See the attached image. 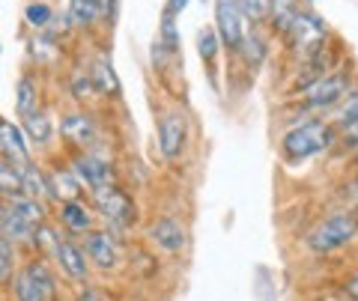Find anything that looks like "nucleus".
Returning <instances> with one entry per match:
<instances>
[{"mask_svg":"<svg viewBox=\"0 0 358 301\" xmlns=\"http://www.w3.org/2000/svg\"><path fill=\"white\" fill-rule=\"evenodd\" d=\"M355 233H358V218L352 212H334V215L320 221V224L308 233L305 242L313 254H331V251L343 248V244H350L355 239Z\"/></svg>","mask_w":358,"mask_h":301,"instance_id":"nucleus-1","label":"nucleus"},{"mask_svg":"<svg viewBox=\"0 0 358 301\" xmlns=\"http://www.w3.org/2000/svg\"><path fill=\"white\" fill-rule=\"evenodd\" d=\"M329 147H331V129L322 119L301 122L293 131H287V138H284V152L296 161L313 159V155L326 152Z\"/></svg>","mask_w":358,"mask_h":301,"instance_id":"nucleus-2","label":"nucleus"},{"mask_svg":"<svg viewBox=\"0 0 358 301\" xmlns=\"http://www.w3.org/2000/svg\"><path fill=\"white\" fill-rule=\"evenodd\" d=\"M13 286H15L18 301H48L51 293H54V277L48 272V265L33 260L15 274Z\"/></svg>","mask_w":358,"mask_h":301,"instance_id":"nucleus-3","label":"nucleus"},{"mask_svg":"<svg viewBox=\"0 0 358 301\" xmlns=\"http://www.w3.org/2000/svg\"><path fill=\"white\" fill-rule=\"evenodd\" d=\"M215 24H218V36L227 48H242L245 36V13L239 0H215Z\"/></svg>","mask_w":358,"mask_h":301,"instance_id":"nucleus-4","label":"nucleus"},{"mask_svg":"<svg viewBox=\"0 0 358 301\" xmlns=\"http://www.w3.org/2000/svg\"><path fill=\"white\" fill-rule=\"evenodd\" d=\"M93 203L99 209V215H102L105 221H110L114 227H126L129 221L134 218V206L131 200L117 191L114 185H105V188H96L93 191Z\"/></svg>","mask_w":358,"mask_h":301,"instance_id":"nucleus-5","label":"nucleus"},{"mask_svg":"<svg viewBox=\"0 0 358 301\" xmlns=\"http://www.w3.org/2000/svg\"><path fill=\"white\" fill-rule=\"evenodd\" d=\"M305 105L308 108H329L334 105L338 98L346 96V81L343 75H326V78H317L310 87H305Z\"/></svg>","mask_w":358,"mask_h":301,"instance_id":"nucleus-6","label":"nucleus"},{"mask_svg":"<svg viewBox=\"0 0 358 301\" xmlns=\"http://www.w3.org/2000/svg\"><path fill=\"white\" fill-rule=\"evenodd\" d=\"M185 143V119L182 114H164L159 122V149L164 159H176Z\"/></svg>","mask_w":358,"mask_h":301,"instance_id":"nucleus-7","label":"nucleus"},{"mask_svg":"<svg viewBox=\"0 0 358 301\" xmlns=\"http://www.w3.org/2000/svg\"><path fill=\"white\" fill-rule=\"evenodd\" d=\"M72 173L81 179L87 188H105L110 185V176H114V170L108 167V161L96 159V155H78V159L72 161Z\"/></svg>","mask_w":358,"mask_h":301,"instance_id":"nucleus-8","label":"nucleus"},{"mask_svg":"<svg viewBox=\"0 0 358 301\" xmlns=\"http://www.w3.org/2000/svg\"><path fill=\"white\" fill-rule=\"evenodd\" d=\"M322 24L313 15H296V21L289 24V30H287V36H289V42H293L296 48H301V51H313L322 42Z\"/></svg>","mask_w":358,"mask_h":301,"instance_id":"nucleus-9","label":"nucleus"},{"mask_svg":"<svg viewBox=\"0 0 358 301\" xmlns=\"http://www.w3.org/2000/svg\"><path fill=\"white\" fill-rule=\"evenodd\" d=\"M87 256L99 269H114L117 265V242L110 233H87Z\"/></svg>","mask_w":358,"mask_h":301,"instance_id":"nucleus-10","label":"nucleus"},{"mask_svg":"<svg viewBox=\"0 0 358 301\" xmlns=\"http://www.w3.org/2000/svg\"><path fill=\"white\" fill-rule=\"evenodd\" d=\"M150 236H152V242L159 244L162 251H167V254H176V251L185 248V230H182V224H179V221H173V218H159V221L152 224Z\"/></svg>","mask_w":358,"mask_h":301,"instance_id":"nucleus-11","label":"nucleus"},{"mask_svg":"<svg viewBox=\"0 0 358 301\" xmlns=\"http://www.w3.org/2000/svg\"><path fill=\"white\" fill-rule=\"evenodd\" d=\"M57 260H60V265H63V272L72 277V281H87V272H90V256L78 248L75 242H69V239H63L60 244H57Z\"/></svg>","mask_w":358,"mask_h":301,"instance_id":"nucleus-12","label":"nucleus"},{"mask_svg":"<svg viewBox=\"0 0 358 301\" xmlns=\"http://www.w3.org/2000/svg\"><path fill=\"white\" fill-rule=\"evenodd\" d=\"M0 143H3V159L13 164H27V143L21 138L18 126H13L9 119L0 122Z\"/></svg>","mask_w":358,"mask_h":301,"instance_id":"nucleus-13","label":"nucleus"},{"mask_svg":"<svg viewBox=\"0 0 358 301\" xmlns=\"http://www.w3.org/2000/svg\"><path fill=\"white\" fill-rule=\"evenodd\" d=\"M60 221H63V227L72 233H93V212H90V206H84L81 200L60 203Z\"/></svg>","mask_w":358,"mask_h":301,"instance_id":"nucleus-14","label":"nucleus"},{"mask_svg":"<svg viewBox=\"0 0 358 301\" xmlns=\"http://www.w3.org/2000/svg\"><path fill=\"white\" fill-rule=\"evenodd\" d=\"M0 224H3V239H18V242H30L36 244V227H30L24 218L18 215L13 206H3V215H0Z\"/></svg>","mask_w":358,"mask_h":301,"instance_id":"nucleus-15","label":"nucleus"},{"mask_svg":"<svg viewBox=\"0 0 358 301\" xmlns=\"http://www.w3.org/2000/svg\"><path fill=\"white\" fill-rule=\"evenodd\" d=\"M48 191L54 200H63V203H72L78 200V191H81V179L72 173V170H54L48 173Z\"/></svg>","mask_w":358,"mask_h":301,"instance_id":"nucleus-16","label":"nucleus"},{"mask_svg":"<svg viewBox=\"0 0 358 301\" xmlns=\"http://www.w3.org/2000/svg\"><path fill=\"white\" fill-rule=\"evenodd\" d=\"M60 135H63L66 140H72L75 147H87V143H93V138H96L93 119H90V117H81V114L66 117V119L60 122Z\"/></svg>","mask_w":358,"mask_h":301,"instance_id":"nucleus-17","label":"nucleus"},{"mask_svg":"<svg viewBox=\"0 0 358 301\" xmlns=\"http://www.w3.org/2000/svg\"><path fill=\"white\" fill-rule=\"evenodd\" d=\"M18 170H21V185H24V194H27V197L36 200V197H42V194H51V191H48V176H42L30 161L21 164Z\"/></svg>","mask_w":358,"mask_h":301,"instance_id":"nucleus-18","label":"nucleus"},{"mask_svg":"<svg viewBox=\"0 0 358 301\" xmlns=\"http://www.w3.org/2000/svg\"><path fill=\"white\" fill-rule=\"evenodd\" d=\"M90 75H93V87H96V90L110 93V96L120 93V81H117V75H114V69H110V63L105 57H99L93 63V72H90Z\"/></svg>","mask_w":358,"mask_h":301,"instance_id":"nucleus-19","label":"nucleus"},{"mask_svg":"<svg viewBox=\"0 0 358 301\" xmlns=\"http://www.w3.org/2000/svg\"><path fill=\"white\" fill-rule=\"evenodd\" d=\"M13 209L18 212L21 218L27 221L30 227H42V221H45V209L39 200H33V197H15L13 200Z\"/></svg>","mask_w":358,"mask_h":301,"instance_id":"nucleus-20","label":"nucleus"},{"mask_svg":"<svg viewBox=\"0 0 358 301\" xmlns=\"http://www.w3.org/2000/svg\"><path fill=\"white\" fill-rule=\"evenodd\" d=\"M99 15L96 0H69V21L75 27H87L93 24V18Z\"/></svg>","mask_w":358,"mask_h":301,"instance_id":"nucleus-21","label":"nucleus"},{"mask_svg":"<svg viewBox=\"0 0 358 301\" xmlns=\"http://www.w3.org/2000/svg\"><path fill=\"white\" fill-rule=\"evenodd\" d=\"M296 15H299L296 0H272V18H275V24H278L281 33L289 30V24L296 21Z\"/></svg>","mask_w":358,"mask_h":301,"instance_id":"nucleus-22","label":"nucleus"},{"mask_svg":"<svg viewBox=\"0 0 358 301\" xmlns=\"http://www.w3.org/2000/svg\"><path fill=\"white\" fill-rule=\"evenodd\" d=\"M24 131L33 143H48L51 140V119L45 114H33V117H24Z\"/></svg>","mask_w":358,"mask_h":301,"instance_id":"nucleus-23","label":"nucleus"},{"mask_svg":"<svg viewBox=\"0 0 358 301\" xmlns=\"http://www.w3.org/2000/svg\"><path fill=\"white\" fill-rule=\"evenodd\" d=\"M18 114L21 117L39 114V110H36V90H33V84L27 81V78L18 84Z\"/></svg>","mask_w":358,"mask_h":301,"instance_id":"nucleus-24","label":"nucleus"},{"mask_svg":"<svg viewBox=\"0 0 358 301\" xmlns=\"http://www.w3.org/2000/svg\"><path fill=\"white\" fill-rule=\"evenodd\" d=\"M24 18L30 21V24H36V27H45V24H51V6L48 3H27L24 6Z\"/></svg>","mask_w":358,"mask_h":301,"instance_id":"nucleus-25","label":"nucleus"},{"mask_svg":"<svg viewBox=\"0 0 358 301\" xmlns=\"http://www.w3.org/2000/svg\"><path fill=\"white\" fill-rule=\"evenodd\" d=\"M13 239H0V281L9 284V277H13Z\"/></svg>","mask_w":358,"mask_h":301,"instance_id":"nucleus-26","label":"nucleus"},{"mask_svg":"<svg viewBox=\"0 0 358 301\" xmlns=\"http://www.w3.org/2000/svg\"><path fill=\"white\" fill-rule=\"evenodd\" d=\"M197 48H200V57L203 60H215V54H218V36H215V30H200V36H197Z\"/></svg>","mask_w":358,"mask_h":301,"instance_id":"nucleus-27","label":"nucleus"},{"mask_svg":"<svg viewBox=\"0 0 358 301\" xmlns=\"http://www.w3.org/2000/svg\"><path fill=\"white\" fill-rule=\"evenodd\" d=\"M239 3H242V13L254 21L272 15V0H239Z\"/></svg>","mask_w":358,"mask_h":301,"instance_id":"nucleus-28","label":"nucleus"},{"mask_svg":"<svg viewBox=\"0 0 358 301\" xmlns=\"http://www.w3.org/2000/svg\"><path fill=\"white\" fill-rule=\"evenodd\" d=\"M185 3H188V0H171V3H167V9H164V13L167 15H179V13H182V9H185Z\"/></svg>","mask_w":358,"mask_h":301,"instance_id":"nucleus-29","label":"nucleus"},{"mask_svg":"<svg viewBox=\"0 0 358 301\" xmlns=\"http://www.w3.org/2000/svg\"><path fill=\"white\" fill-rule=\"evenodd\" d=\"M346 295H350V298H355V301H358V274L352 277L350 284H346Z\"/></svg>","mask_w":358,"mask_h":301,"instance_id":"nucleus-30","label":"nucleus"},{"mask_svg":"<svg viewBox=\"0 0 358 301\" xmlns=\"http://www.w3.org/2000/svg\"><path fill=\"white\" fill-rule=\"evenodd\" d=\"M96 9H99V15H108L110 13V0H96Z\"/></svg>","mask_w":358,"mask_h":301,"instance_id":"nucleus-31","label":"nucleus"}]
</instances>
